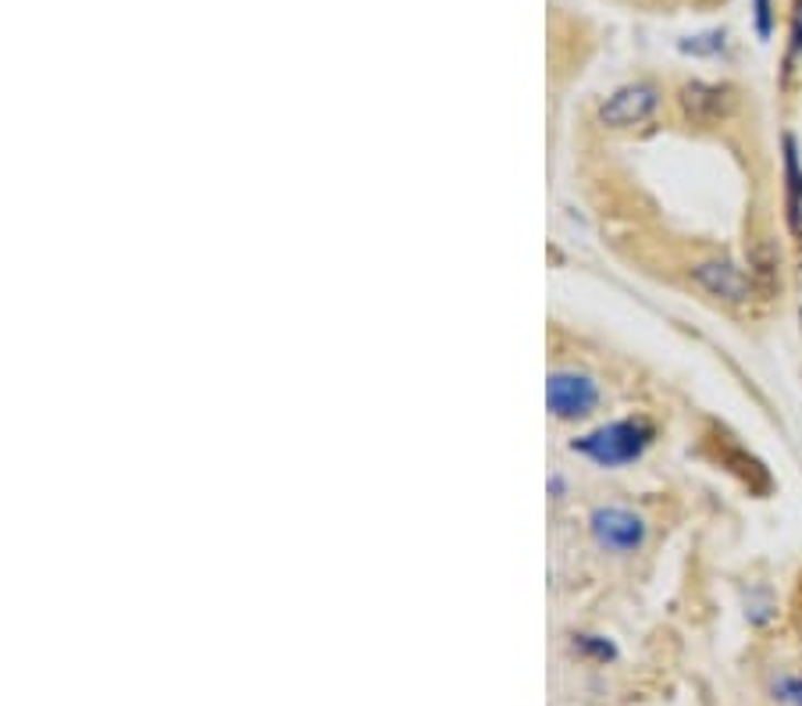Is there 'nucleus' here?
Returning a JSON list of instances; mask_svg holds the SVG:
<instances>
[{"label":"nucleus","mask_w":802,"mask_h":706,"mask_svg":"<svg viewBox=\"0 0 802 706\" xmlns=\"http://www.w3.org/2000/svg\"><path fill=\"white\" fill-rule=\"evenodd\" d=\"M657 439V428L646 422V417H620V422H610L596 432L574 439L571 449L582 454L585 460L599 464V468H625V464H635L649 446Z\"/></svg>","instance_id":"obj_1"},{"label":"nucleus","mask_w":802,"mask_h":706,"mask_svg":"<svg viewBox=\"0 0 802 706\" xmlns=\"http://www.w3.org/2000/svg\"><path fill=\"white\" fill-rule=\"evenodd\" d=\"M546 403L556 422H582V417L596 411L599 385L593 374H585V371L556 368L546 382Z\"/></svg>","instance_id":"obj_2"},{"label":"nucleus","mask_w":802,"mask_h":706,"mask_svg":"<svg viewBox=\"0 0 802 706\" xmlns=\"http://www.w3.org/2000/svg\"><path fill=\"white\" fill-rule=\"evenodd\" d=\"M646 532H649L646 521L625 507H596L588 514V535H593V543L603 553H617V557L639 553L646 543Z\"/></svg>","instance_id":"obj_3"},{"label":"nucleus","mask_w":802,"mask_h":706,"mask_svg":"<svg viewBox=\"0 0 802 706\" xmlns=\"http://www.w3.org/2000/svg\"><path fill=\"white\" fill-rule=\"evenodd\" d=\"M660 108V89L653 83H628L599 104V126L607 129H635L646 126Z\"/></svg>","instance_id":"obj_4"},{"label":"nucleus","mask_w":802,"mask_h":706,"mask_svg":"<svg viewBox=\"0 0 802 706\" xmlns=\"http://www.w3.org/2000/svg\"><path fill=\"white\" fill-rule=\"evenodd\" d=\"M689 279L700 285L706 296H714V300H720V304H728V307L749 304L752 293H756L752 275H746L738 264L720 261V258H709V261L692 264L689 268Z\"/></svg>","instance_id":"obj_5"},{"label":"nucleus","mask_w":802,"mask_h":706,"mask_svg":"<svg viewBox=\"0 0 802 706\" xmlns=\"http://www.w3.org/2000/svg\"><path fill=\"white\" fill-rule=\"evenodd\" d=\"M681 108L692 122H717L720 115H728L731 94L728 86H709V83H689L681 89Z\"/></svg>","instance_id":"obj_6"},{"label":"nucleus","mask_w":802,"mask_h":706,"mask_svg":"<svg viewBox=\"0 0 802 706\" xmlns=\"http://www.w3.org/2000/svg\"><path fill=\"white\" fill-rule=\"evenodd\" d=\"M784 218L795 239H802V164L795 137H784Z\"/></svg>","instance_id":"obj_7"},{"label":"nucleus","mask_w":802,"mask_h":706,"mask_svg":"<svg viewBox=\"0 0 802 706\" xmlns=\"http://www.w3.org/2000/svg\"><path fill=\"white\" fill-rule=\"evenodd\" d=\"M574 650H582L585 656L599 660V664H607V660L617 656L614 642H610V639H603V636H578V639H574Z\"/></svg>","instance_id":"obj_8"},{"label":"nucleus","mask_w":802,"mask_h":706,"mask_svg":"<svg viewBox=\"0 0 802 706\" xmlns=\"http://www.w3.org/2000/svg\"><path fill=\"white\" fill-rule=\"evenodd\" d=\"M752 19L760 40H770V33H774V0H752Z\"/></svg>","instance_id":"obj_9"},{"label":"nucleus","mask_w":802,"mask_h":706,"mask_svg":"<svg viewBox=\"0 0 802 706\" xmlns=\"http://www.w3.org/2000/svg\"><path fill=\"white\" fill-rule=\"evenodd\" d=\"M774 699L789 703V706H802V674H789V678L774 682Z\"/></svg>","instance_id":"obj_10"},{"label":"nucleus","mask_w":802,"mask_h":706,"mask_svg":"<svg viewBox=\"0 0 802 706\" xmlns=\"http://www.w3.org/2000/svg\"><path fill=\"white\" fill-rule=\"evenodd\" d=\"M720 47H724V33H709V36H695L692 43L689 40L681 43V51L685 54H714Z\"/></svg>","instance_id":"obj_11"}]
</instances>
